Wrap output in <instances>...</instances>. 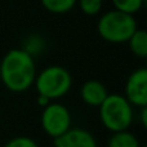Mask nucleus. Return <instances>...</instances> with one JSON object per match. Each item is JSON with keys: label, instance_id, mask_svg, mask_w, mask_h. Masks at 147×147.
Returning a JSON list of instances; mask_svg holds the SVG:
<instances>
[{"label": "nucleus", "instance_id": "f8f14e48", "mask_svg": "<svg viewBox=\"0 0 147 147\" xmlns=\"http://www.w3.org/2000/svg\"><path fill=\"white\" fill-rule=\"evenodd\" d=\"M111 3L116 10L134 16L141 10L145 0H111Z\"/></svg>", "mask_w": 147, "mask_h": 147}, {"label": "nucleus", "instance_id": "ddd939ff", "mask_svg": "<svg viewBox=\"0 0 147 147\" xmlns=\"http://www.w3.org/2000/svg\"><path fill=\"white\" fill-rule=\"evenodd\" d=\"M76 4L85 16H96L102 10L103 0H78Z\"/></svg>", "mask_w": 147, "mask_h": 147}, {"label": "nucleus", "instance_id": "6e6552de", "mask_svg": "<svg viewBox=\"0 0 147 147\" xmlns=\"http://www.w3.org/2000/svg\"><path fill=\"white\" fill-rule=\"evenodd\" d=\"M109 92L103 83L98 80H88L81 85L80 88V97L84 103L90 107H98L105 98L107 97Z\"/></svg>", "mask_w": 147, "mask_h": 147}, {"label": "nucleus", "instance_id": "20e7f679", "mask_svg": "<svg viewBox=\"0 0 147 147\" xmlns=\"http://www.w3.org/2000/svg\"><path fill=\"white\" fill-rule=\"evenodd\" d=\"M38 96L47 97L51 101H56L65 97L70 92L72 85V78L69 70L54 65L48 66L36 74L34 81Z\"/></svg>", "mask_w": 147, "mask_h": 147}, {"label": "nucleus", "instance_id": "f257e3e1", "mask_svg": "<svg viewBox=\"0 0 147 147\" xmlns=\"http://www.w3.org/2000/svg\"><path fill=\"white\" fill-rule=\"evenodd\" d=\"M34 56L25 49H10L0 62V79L13 93H22L34 85L36 78Z\"/></svg>", "mask_w": 147, "mask_h": 147}, {"label": "nucleus", "instance_id": "39448f33", "mask_svg": "<svg viewBox=\"0 0 147 147\" xmlns=\"http://www.w3.org/2000/svg\"><path fill=\"white\" fill-rule=\"evenodd\" d=\"M43 130L54 140L62 136L71 128V114L65 105L58 102H51L43 107L40 117Z\"/></svg>", "mask_w": 147, "mask_h": 147}, {"label": "nucleus", "instance_id": "1a4fd4ad", "mask_svg": "<svg viewBox=\"0 0 147 147\" xmlns=\"http://www.w3.org/2000/svg\"><path fill=\"white\" fill-rule=\"evenodd\" d=\"M129 49L138 58H146L147 57V32L143 28H137L128 39Z\"/></svg>", "mask_w": 147, "mask_h": 147}, {"label": "nucleus", "instance_id": "0eeeda50", "mask_svg": "<svg viewBox=\"0 0 147 147\" xmlns=\"http://www.w3.org/2000/svg\"><path fill=\"white\" fill-rule=\"evenodd\" d=\"M54 147H98L94 136L83 128H70L54 138Z\"/></svg>", "mask_w": 147, "mask_h": 147}, {"label": "nucleus", "instance_id": "9d476101", "mask_svg": "<svg viewBox=\"0 0 147 147\" xmlns=\"http://www.w3.org/2000/svg\"><path fill=\"white\" fill-rule=\"evenodd\" d=\"M140 141L133 133L129 130H123V132L112 133L110 137L107 147H140Z\"/></svg>", "mask_w": 147, "mask_h": 147}, {"label": "nucleus", "instance_id": "f03ea898", "mask_svg": "<svg viewBox=\"0 0 147 147\" xmlns=\"http://www.w3.org/2000/svg\"><path fill=\"white\" fill-rule=\"evenodd\" d=\"M99 119L107 130L112 133L128 130L133 123V106L123 94H107L98 106Z\"/></svg>", "mask_w": 147, "mask_h": 147}, {"label": "nucleus", "instance_id": "dca6fc26", "mask_svg": "<svg viewBox=\"0 0 147 147\" xmlns=\"http://www.w3.org/2000/svg\"><path fill=\"white\" fill-rule=\"evenodd\" d=\"M142 111H141V119H142V124L143 127H147V106L142 107Z\"/></svg>", "mask_w": 147, "mask_h": 147}, {"label": "nucleus", "instance_id": "4468645a", "mask_svg": "<svg viewBox=\"0 0 147 147\" xmlns=\"http://www.w3.org/2000/svg\"><path fill=\"white\" fill-rule=\"evenodd\" d=\"M4 147H39V145L32 138L26 137V136H18L8 141Z\"/></svg>", "mask_w": 147, "mask_h": 147}, {"label": "nucleus", "instance_id": "7ed1b4c3", "mask_svg": "<svg viewBox=\"0 0 147 147\" xmlns=\"http://www.w3.org/2000/svg\"><path fill=\"white\" fill-rule=\"evenodd\" d=\"M137 28L134 16L116 9L103 13L97 23V31L99 36L112 44L127 43Z\"/></svg>", "mask_w": 147, "mask_h": 147}, {"label": "nucleus", "instance_id": "423d86ee", "mask_svg": "<svg viewBox=\"0 0 147 147\" xmlns=\"http://www.w3.org/2000/svg\"><path fill=\"white\" fill-rule=\"evenodd\" d=\"M124 97L129 101L132 106L146 107L147 106V69L134 70L127 79L125 83V94Z\"/></svg>", "mask_w": 147, "mask_h": 147}, {"label": "nucleus", "instance_id": "2eb2a0df", "mask_svg": "<svg viewBox=\"0 0 147 147\" xmlns=\"http://www.w3.org/2000/svg\"><path fill=\"white\" fill-rule=\"evenodd\" d=\"M51 102H53V101H51V99H48L47 97H43V96H38V105L39 106H41V107H45L47 105H49Z\"/></svg>", "mask_w": 147, "mask_h": 147}, {"label": "nucleus", "instance_id": "9b49d317", "mask_svg": "<svg viewBox=\"0 0 147 147\" xmlns=\"http://www.w3.org/2000/svg\"><path fill=\"white\" fill-rule=\"evenodd\" d=\"M40 1L48 12L54 14H65L75 7L78 0H40Z\"/></svg>", "mask_w": 147, "mask_h": 147}, {"label": "nucleus", "instance_id": "f3484780", "mask_svg": "<svg viewBox=\"0 0 147 147\" xmlns=\"http://www.w3.org/2000/svg\"><path fill=\"white\" fill-rule=\"evenodd\" d=\"M140 147H146V146H140Z\"/></svg>", "mask_w": 147, "mask_h": 147}]
</instances>
